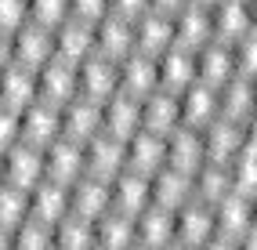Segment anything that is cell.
<instances>
[{
    "label": "cell",
    "instance_id": "cell-1",
    "mask_svg": "<svg viewBox=\"0 0 257 250\" xmlns=\"http://www.w3.org/2000/svg\"><path fill=\"white\" fill-rule=\"evenodd\" d=\"M214 239V203L207 199H185L174 210V246H210Z\"/></svg>",
    "mask_w": 257,
    "mask_h": 250
},
{
    "label": "cell",
    "instance_id": "cell-2",
    "mask_svg": "<svg viewBox=\"0 0 257 250\" xmlns=\"http://www.w3.org/2000/svg\"><path fill=\"white\" fill-rule=\"evenodd\" d=\"M123 167H127V138H119V135L101 127L98 135H91L83 142V171L112 178L116 171H123Z\"/></svg>",
    "mask_w": 257,
    "mask_h": 250
},
{
    "label": "cell",
    "instance_id": "cell-3",
    "mask_svg": "<svg viewBox=\"0 0 257 250\" xmlns=\"http://www.w3.org/2000/svg\"><path fill=\"white\" fill-rule=\"evenodd\" d=\"M203 135V153L207 160H217V163H228L243 153L246 145V131H243V120H232V116H214V120L199 131Z\"/></svg>",
    "mask_w": 257,
    "mask_h": 250
},
{
    "label": "cell",
    "instance_id": "cell-4",
    "mask_svg": "<svg viewBox=\"0 0 257 250\" xmlns=\"http://www.w3.org/2000/svg\"><path fill=\"white\" fill-rule=\"evenodd\" d=\"M73 94H76V62H65L58 55H51L37 69V98L62 109Z\"/></svg>",
    "mask_w": 257,
    "mask_h": 250
},
{
    "label": "cell",
    "instance_id": "cell-5",
    "mask_svg": "<svg viewBox=\"0 0 257 250\" xmlns=\"http://www.w3.org/2000/svg\"><path fill=\"white\" fill-rule=\"evenodd\" d=\"M40 178H44V149L40 145L19 138L15 145L4 149V181H11V185L29 192Z\"/></svg>",
    "mask_w": 257,
    "mask_h": 250
},
{
    "label": "cell",
    "instance_id": "cell-6",
    "mask_svg": "<svg viewBox=\"0 0 257 250\" xmlns=\"http://www.w3.org/2000/svg\"><path fill=\"white\" fill-rule=\"evenodd\" d=\"M178 112H181V127H196L203 131L214 116L221 112V98H217V87L203 80H192L188 87L178 91Z\"/></svg>",
    "mask_w": 257,
    "mask_h": 250
},
{
    "label": "cell",
    "instance_id": "cell-7",
    "mask_svg": "<svg viewBox=\"0 0 257 250\" xmlns=\"http://www.w3.org/2000/svg\"><path fill=\"white\" fill-rule=\"evenodd\" d=\"M116 87H119V73H116L112 58L91 51L83 62H76V94H87V98L105 102Z\"/></svg>",
    "mask_w": 257,
    "mask_h": 250
},
{
    "label": "cell",
    "instance_id": "cell-8",
    "mask_svg": "<svg viewBox=\"0 0 257 250\" xmlns=\"http://www.w3.org/2000/svg\"><path fill=\"white\" fill-rule=\"evenodd\" d=\"M11 44H15V62L40 69V65L55 55V29L44 26V22L26 19L19 29L11 33Z\"/></svg>",
    "mask_w": 257,
    "mask_h": 250
},
{
    "label": "cell",
    "instance_id": "cell-9",
    "mask_svg": "<svg viewBox=\"0 0 257 250\" xmlns=\"http://www.w3.org/2000/svg\"><path fill=\"white\" fill-rule=\"evenodd\" d=\"M116 73H119V91H127L134 98H145L149 91L160 87V73H156V55L149 51H127L123 58L116 62Z\"/></svg>",
    "mask_w": 257,
    "mask_h": 250
},
{
    "label": "cell",
    "instance_id": "cell-10",
    "mask_svg": "<svg viewBox=\"0 0 257 250\" xmlns=\"http://www.w3.org/2000/svg\"><path fill=\"white\" fill-rule=\"evenodd\" d=\"M94 51L119 62L127 51H134V19H123L116 11H105L94 22Z\"/></svg>",
    "mask_w": 257,
    "mask_h": 250
},
{
    "label": "cell",
    "instance_id": "cell-11",
    "mask_svg": "<svg viewBox=\"0 0 257 250\" xmlns=\"http://www.w3.org/2000/svg\"><path fill=\"white\" fill-rule=\"evenodd\" d=\"M149 189H152V203L160 207H170L178 210L185 199L196 196V185H192V171H181V167H156V171L149 174Z\"/></svg>",
    "mask_w": 257,
    "mask_h": 250
},
{
    "label": "cell",
    "instance_id": "cell-12",
    "mask_svg": "<svg viewBox=\"0 0 257 250\" xmlns=\"http://www.w3.org/2000/svg\"><path fill=\"white\" fill-rule=\"evenodd\" d=\"M134 246H174V210L145 203L134 214Z\"/></svg>",
    "mask_w": 257,
    "mask_h": 250
},
{
    "label": "cell",
    "instance_id": "cell-13",
    "mask_svg": "<svg viewBox=\"0 0 257 250\" xmlns=\"http://www.w3.org/2000/svg\"><path fill=\"white\" fill-rule=\"evenodd\" d=\"M145 203H152V189H149V174L134 171V167H123L109 178V207L138 214Z\"/></svg>",
    "mask_w": 257,
    "mask_h": 250
},
{
    "label": "cell",
    "instance_id": "cell-14",
    "mask_svg": "<svg viewBox=\"0 0 257 250\" xmlns=\"http://www.w3.org/2000/svg\"><path fill=\"white\" fill-rule=\"evenodd\" d=\"M76 174H83V142L58 135L51 145H44V178L69 185Z\"/></svg>",
    "mask_w": 257,
    "mask_h": 250
},
{
    "label": "cell",
    "instance_id": "cell-15",
    "mask_svg": "<svg viewBox=\"0 0 257 250\" xmlns=\"http://www.w3.org/2000/svg\"><path fill=\"white\" fill-rule=\"evenodd\" d=\"M62 135V109L58 105H51L44 102V98H37V102H29L22 109V131H19V138L22 142H33V145H51Z\"/></svg>",
    "mask_w": 257,
    "mask_h": 250
},
{
    "label": "cell",
    "instance_id": "cell-16",
    "mask_svg": "<svg viewBox=\"0 0 257 250\" xmlns=\"http://www.w3.org/2000/svg\"><path fill=\"white\" fill-rule=\"evenodd\" d=\"M98 131H101V102L98 98H87V94H73L62 105V135L76 138V142H87Z\"/></svg>",
    "mask_w": 257,
    "mask_h": 250
},
{
    "label": "cell",
    "instance_id": "cell-17",
    "mask_svg": "<svg viewBox=\"0 0 257 250\" xmlns=\"http://www.w3.org/2000/svg\"><path fill=\"white\" fill-rule=\"evenodd\" d=\"M170 22H174V44H185V47H192V51L214 40V26H210V8L207 4L188 0L185 8H178L170 15Z\"/></svg>",
    "mask_w": 257,
    "mask_h": 250
},
{
    "label": "cell",
    "instance_id": "cell-18",
    "mask_svg": "<svg viewBox=\"0 0 257 250\" xmlns=\"http://www.w3.org/2000/svg\"><path fill=\"white\" fill-rule=\"evenodd\" d=\"M156 73H160V87L167 91H181L196 80V51L185 44H167L156 55Z\"/></svg>",
    "mask_w": 257,
    "mask_h": 250
},
{
    "label": "cell",
    "instance_id": "cell-19",
    "mask_svg": "<svg viewBox=\"0 0 257 250\" xmlns=\"http://www.w3.org/2000/svg\"><path fill=\"white\" fill-rule=\"evenodd\" d=\"M105 207H109V178L83 171L69 181V210H76V214L94 221Z\"/></svg>",
    "mask_w": 257,
    "mask_h": 250
},
{
    "label": "cell",
    "instance_id": "cell-20",
    "mask_svg": "<svg viewBox=\"0 0 257 250\" xmlns=\"http://www.w3.org/2000/svg\"><path fill=\"white\" fill-rule=\"evenodd\" d=\"M94 51V22H83L69 15L65 22L55 26V55L65 62H83Z\"/></svg>",
    "mask_w": 257,
    "mask_h": 250
},
{
    "label": "cell",
    "instance_id": "cell-21",
    "mask_svg": "<svg viewBox=\"0 0 257 250\" xmlns=\"http://www.w3.org/2000/svg\"><path fill=\"white\" fill-rule=\"evenodd\" d=\"M29 214L47 221V225L62 221L65 214H69V185H62L55 178H40L37 185L29 189Z\"/></svg>",
    "mask_w": 257,
    "mask_h": 250
},
{
    "label": "cell",
    "instance_id": "cell-22",
    "mask_svg": "<svg viewBox=\"0 0 257 250\" xmlns=\"http://www.w3.org/2000/svg\"><path fill=\"white\" fill-rule=\"evenodd\" d=\"M210 26H214V40L235 44L246 29H253L250 0H217V4H210Z\"/></svg>",
    "mask_w": 257,
    "mask_h": 250
},
{
    "label": "cell",
    "instance_id": "cell-23",
    "mask_svg": "<svg viewBox=\"0 0 257 250\" xmlns=\"http://www.w3.org/2000/svg\"><path fill=\"white\" fill-rule=\"evenodd\" d=\"M138 127H149L156 135H170L174 127H181V112H178V91H167V87H156L142 98V123Z\"/></svg>",
    "mask_w": 257,
    "mask_h": 250
},
{
    "label": "cell",
    "instance_id": "cell-24",
    "mask_svg": "<svg viewBox=\"0 0 257 250\" xmlns=\"http://www.w3.org/2000/svg\"><path fill=\"white\" fill-rule=\"evenodd\" d=\"M167 160V135H156L149 127H138L127 135V167L142 174H152Z\"/></svg>",
    "mask_w": 257,
    "mask_h": 250
},
{
    "label": "cell",
    "instance_id": "cell-25",
    "mask_svg": "<svg viewBox=\"0 0 257 250\" xmlns=\"http://www.w3.org/2000/svg\"><path fill=\"white\" fill-rule=\"evenodd\" d=\"M138 123H142V98H134V94L116 87L105 102H101V127L105 131L127 138L131 131H138Z\"/></svg>",
    "mask_w": 257,
    "mask_h": 250
},
{
    "label": "cell",
    "instance_id": "cell-26",
    "mask_svg": "<svg viewBox=\"0 0 257 250\" xmlns=\"http://www.w3.org/2000/svg\"><path fill=\"white\" fill-rule=\"evenodd\" d=\"M235 76V62H232V44L210 40L196 47V80L210 83V87H221L225 80Z\"/></svg>",
    "mask_w": 257,
    "mask_h": 250
},
{
    "label": "cell",
    "instance_id": "cell-27",
    "mask_svg": "<svg viewBox=\"0 0 257 250\" xmlns=\"http://www.w3.org/2000/svg\"><path fill=\"white\" fill-rule=\"evenodd\" d=\"M0 102L15 109H26L29 102H37V69L22 62H8L0 69Z\"/></svg>",
    "mask_w": 257,
    "mask_h": 250
},
{
    "label": "cell",
    "instance_id": "cell-28",
    "mask_svg": "<svg viewBox=\"0 0 257 250\" xmlns=\"http://www.w3.org/2000/svg\"><path fill=\"white\" fill-rule=\"evenodd\" d=\"M167 44H174V22L170 15L163 11H142L134 19V47L138 51H149V55H160Z\"/></svg>",
    "mask_w": 257,
    "mask_h": 250
},
{
    "label": "cell",
    "instance_id": "cell-29",
    "mask_svg": "<svg viewBox=\"0 0 257 250\" xmlns=\"http://www.w3.org/2000/svg\"><path fill=\"white\" fill-rule=\"evenodd\" d=\"M207 160V153H203V135L196 127H174L167 135V160L170 167H181V171H192Z\"/></svg>",
    "mask_w": 257,
    "mask_h": 250
},
{
    "label": "cell",
    "instance_id": "cell-30",
    "mask_svg": "<svg viewBox=\"0 0 257 250\" xmlns=\"http://www.w3.org/2000/svg\"><path fill=\"white\" fill-rule=\"evenodd\" d=\"M94 246H134V214L105 207L94 218Z\"/></svg>",
    "mask_w": 257,
    "mask_h": 250
},
{
    "label": "cell",
    "instance_id": "cell-31",
    "mask_svg": "<svg viewBox=\"0 0 257 250\" xmlns=\"http://www.w3.org/2000/svg\"><path fill=\"white\" fill-rule=\"evenodd\" d=\"M55 246L65 250H94V221L69 210L62 221H55Z\"/></svg>",
    "mask_w": 257,
    "mask_h": 250
},
{
    "label": "cell",
    "instance_id": "cell-32",
    "mask_svg": "<svg viewBox=\"0 0 257 250\" xmlns=\"http://www.w3.org/2000/svg\"><path fill=\"white\" fill-rule=\"evenodd\" d=\"M44 246H55V225L26 214L15 225V250H44Z\"/></svg>",
    "mask_w": 257,
    "mask_h": 250
},
{
    "label": "cell",
    "instance_id": "cell-33",
    "mask_svg": "<svg viewBox=\"0 0 257 250\" xmlns=\"http://www.w3.org/2000/svg\"><path fill=\"white\" fill-rule=\"evenodd\" d=\"M26 214H29V192L11 181H0V225L15 228Z\"/></svg>",
    "mask_w": 257,
    "mask_h": 250
},
{
    "label": "cell",
    "instance_id": "cell-34",
    "mask_svg": "<svg viewBox=\"0 0 257 250\" xmlns=\"http://www.w3.org/2000/svg\"><path fill=\"white\" fill-rule=\"evenodd\" d=\"M232 62H235V76L257 80V29H246L232 44Z\"/></svg>",
    "mask_w": 257,
    "mask_h": 250
},
{
    "label": "cell",
    "instance_id": "cell-35",
    "mask_svg": "<svg viewBox=\"0 0 257 250\" xmlns=\"http://www.w3.org/2000/svg\"><path fill=\"white\" fill-rule=\"evenodd\" d=\"M29 19L55 29L58 22L69 19V0H29Z\"/></svg>",
    "mask_w": 257,
    "mask_h": 250
},
{
    "label": "cell",
    "instance_id": "cell-36",
    "mask_svg": "<svg viewBox=\"0 0 257 250\" xmlns=\"http://www.w3.org/2000/svg\"><path fill=\"white\" fill-rule=\"evenodd\" d=\"M19 131H22V109L0 102V149L19 142Z\"/></svg>",
    "mask_w": 257,
    "mask_h": 250
},
{
    "label": "cell",
    "instance_id": "cell-37",
    "mask_svg": "<svg viewBox=\"0 0 257 250\" xmlns=\"http://www.w3.org/2000/svg\"><path fill=\"white\" fill-rule=\"evenodd\" d=\"M29 19V0H0V29L15 33Z\"/></svg>",
    "mask_w": 257,
    "mask_h": 250
},
{
    "label": "cell",
    "instance_id": "cell-38",
    "mask_svg": "<svg viewBox=\"0 0 257 250\" xmlns=\"http://www.w3.org/2000/svg\"><path fill=\"white\" fill-rule=\"evenodd\" d=\"M105 11H109V0H69V15L83 22H98Z\"/></svg>",
    "mask_w": 257,
    "mask_h": 250
},
{
    "label": "cell",
    "instance_id": "cell-39",
    "mask_svg": "<svg viewBox=\"0 0 257 250\" xmlns=\"http://www.w3.org/2000/svg\"><path fill=\"white\" fill-rule=\"evenodd\" d=\"M109 11L123 15V19H138L142 11H149V0H109Z\"/></svg>",
    "mask_w": 257,
    "mask_h": 250
},
{
    "label": "cell",
    "instance_id": "cell-40",
    "mask_svg": "<svg viewBox=\"0 0 257 250\" xmlns=\"http://www.w3.org/2000/svg\"><path fill=\"white\" fill-rule=\"evenodd\" d=\"M8 62H15V44H11V33L0 29V69H4Z\"/></svg>",
    "mask_w": 257,
    "mask_h": 250
},
{
    "label": "cell",
    "instance_id": "cell-41",
    "mask_svg": "<svg viewBox=\"0 0 257 250\" xmlns=\"http://www.w3.org/2000/svg\"><path fill=\"white\" fill-rule=\"evenodd\" d=\"M188 0H149V8L152 11H163V15H174L178 8H185Z\"/></svg>",
    "mask_w": 257,
    "mask_h": 250
},
{
    "label": "cell",
    "instance_id": "cell-42",
    "mask_svg": "<svg viewBox=\"0 0 257 250\" xmlns=\"http://www.w3.org/2000/svg\"><path fill=\"white\" fill-rule=\"evenodd\" d=\"M0 250H15V228L0 225Z\"/></svg>",
    "mask_w": 257,
    "mask_h": 250
},
{
    "label": "cell",
    "instance_id": "cell-43",
    "mask_svg": "<svg viewBox=\"0 0 257 250\" xmlns=\"http://www.w3.org/2000/svg\"><path fill=\"white\" fill-rule=\"evenodd\" d=\"M0 181H4V149H0Z\"/></svg>",
    "mask_w": 257,
    "mask_h": 250
},
{
    "label": "cell",
    "instance_id": "cell-44",
    "mask_svg": "<svg viewBox=\"0 0 257 250\" xmlns=\"http://www.w3.org/2000/svg\"><path fill=\"white\" fill-rule=\"evenodd\" d=\"M196 4H207V8H210V4H217V0H196Z\"/></svg>",
    "mask_w": 257,
    "mask_h": 250
}]
</instances>
